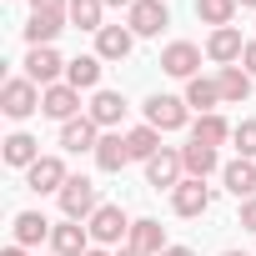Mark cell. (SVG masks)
<instances>
[{
  "mask_svg": "<svg viewBox=\"0 0 256 256\" xmlns=\"http://www.w3.org/2000/svg\"><path fill=\"white\" fill-rule=\"evenodd\" d=\"M0 110H6L10 120H26L40 110V86L30 76H10L6 86H0Z\"/></svg>",
  "mask_w": 256,
  "mask_h": 256,
  "instance_id": "obj_1",
  "label": "cell"
},
{
  "mask_svg": "<svg viewBox=\"0 0 256 256\" xmlns=\"http://www.w3.org/2000/svg\"><path fill=\"white\" fill-rule=\"evenodd\" d=\"M96 211H100L96 186H90L86 176H70V181H66V191H60V216H66V221H90Z\"/></svg>",
  "mask_w": 256,
  "mask_h": 256,
  "instance_id": "obj_2",
  "label": "cell"
},
{
  "mask_svg": "<svg viewBox=\"0 0 256 256\" xmlns=\"http://www.w3.org/2000/svg\"><path fill=\"white\" fill-rule=\"evenodd\" d=\"M186 181V161H181V151H156L151 161H146V186H156V191H176Z\"/></svg>",
  "mask_w": 256,
  "mask_h": 256,
  "instance_id": "obj_3",
  "label": "cell"
},
{
  "mask_svg": "<svg viewBox=\"0 0 256 256\" xmlns=\"http://www.w3.org/2000/svg\"><path fill=\"white\" fill-rule=\"evenodd\" d=\"M66 181H70V171H66V161H60V156H40V161L26 171V186H30L36 196H60V191H66Z\"/></svg>",
  "mask_w": 256,
  "mask_h": 256,
  "instance_id": "obj_4",
  "label": "cell"
},
{
  "mask_svg": "<svg viewBox=\"0 0 256 256\" xmlns=\"http://www.w3.org/2000/svg\"><path fill=\"white\" fill-rule=\"evenodd\" d=\"M66 66H70V60H60V50H56V46H36V50L26 56V76H30L40 90H46V86H60Z\"/></svg>",
  "mask_w": 256,
  "mask_h": 256,
  "instance_id": "obj_5",
  "label": "cell"
},
{
  "mask_svg": "<svg viewBox=\"0 0 256 256\" xmlns=\"http://www.w3.org/2000/svg\"><path fill=\"white\" fill-rule=\"evenodd\" d=\"M86 231H90V241H96V246H116L120 236H131V221H126V211H120V206H100V211L86 221Z\"/></svg>",
  "mask_w": 256,
  "mask_h": 256,
  "instance_id": "obj_6",
  "label": "cell"
},
{
  "mask_svg": "<svg viewBox=\"0 0 256 256\" xmlns=\"http://www.w3.org/2000/svg\"><path fill=\"white\" fill-rule=\"evenodd\" d=\"M126 26L136 36H161L171 26V10H166V0H136V6L126 10Z\"/></svg>",
  "mask_w": 256,
  "mask_h": 256,
  "instance_id": "obj_7",
  "label": "cell"
},
{
  "mask_svg": "<svg viewBox=\"0 0 256 256\" xmlns=\"http://www.w3.org/2000/svg\"><path fill=\"white\" fill-rule=\"evenodd\" d=\"M186 100L181 96H151L146 100V126H156V131H181L186 126Z\"/></svg>",
  "mask_w": 256,
  "mask_h": 256,
  "instance_id": "obj_8",
  "label": "cell"
},
{
  "mask_svg": "<svg viewBox=\"0 0 256 256\" xmlns=\"http://www.w3.org/2000/svg\"><path fill=\"white\" fill-rule=\"evenodd\" d=\"M196 66H201V50H196L191 40H171V46L161 50V70L176 76V80H196Z\"/></svg>",
  "mask_w": 256,
  "mask_h": 256,
  "instance_id": "obj_9",
  "label": "cell"
},
{
  "mask_svg": "<svg viewBox=\"0 0 256 256\" xmlns=\"http://www.w3.org/2000/svg\"><path fill=\"white\" fill-rule=\"evenodd\" d=\"M40 110L66 126V120H76V110H80V90L66 86V80H60V86H46V90H40Z\"/></svg>",
  "mask_w": 256,
  "mask_h": 256,
  "instance_id": "obj_10",
  "label": "cell"
},
{
  "mask_svg": "<svg viewBox=\"0 0 256 256\" xmlns=\"http://www.w3.org/2000/svg\"><path fill=\"white\" fill-rule=\"evenodd\" d=\"M171 206H176V216H206V211H211V186L196 181V176H186V181L171 191Z\"/></svg>",
  "mask_w": 256,
  "mask_h": 256,
  "instance_id": "obj_11",
  "label": "cell"
},
{
  "mask_svg": "<svg viewBox=\"0 0 256 256\" xmlns=\"http://www.w3.org/2000/svg\"><path fill=\"white\" fill-rule=\"evenodd\" d=\"M136 50V30L131 26H100L96 30V56L100 60H126Z\"/></svg>",
  "mask_w": 256,
  "mask_h": 256,
  "instance_id": "obj_12",
  "label": "cell"
},
{
  "mask_svg": "<svg viewBox=\"0 0 256 256\" xmlns=\"http://www.w3.org/2000/svg\"><path fill=\"white\" fill-rule=\"evenodd\" d=\"M50 251H56V256H86V251H90L86 221H60V226L50 231Z\"/></svg>",
  "mask_w": 256,
  "mask_h": 256,
  "instance_id": "obj_13",
  "label": "cell"
},
{
  "mask_svg": "<svg viewBox=\"0 0 256 256\" xmlns=\"http://www.w3.org/2000/svg\"><path fill=\"white\" fill-rule=\"evenodd\" d=\"M60 146H66V151H76V156H80V151H96V146H100V126H96L90 116L66 120V126H60Z\"/></svg>",
  "mask_w": 256,
  "mask_h": 256,
  "instance_id": "obj_14",
  "label": "cell"
},
{
  "mask_svg": "<svg viewBox=\"0 0 256 256\" xmlns=\"http://www.w3.org/2000/svg\"><path fill=\"white\" fill-rule=\"evenodd\" d=\"M126 246L131 251H141V256H161L166 251V226L161 221H131V236H126Z\"/></svg>",
  "mask_w": 256,
  "mask_h": 256,
  "instance_id": "obj_15",
  "label": "cell"
},
{
  "mask_svg": "<svg viewBox=\"0 0 256 256\" xmlns=\"http://www.w3.org/2000/svg\"><path fill=\"white\" fill-rule=\"evenodd\" d=\"M66 20H70L66 10H36V16L26 20V40H30V50H36V46H50V40L66 30Z\"/></svg>",
  "mask_w": 256,
  "mask_h": 256,
  "instance_id": "obj_16",
  "label": "cell"
},
{
  "mask_svg": "<svg viewBox=\"0 0 256 256\" xmlns=\"http://www.w3.org/2000/svg\"><path fill=\"white\" fill-rule=\"evenodd\" d=\"M241 50H246V40H241L236 26H221V30H211V40H206V56H211L216 66H236Z\"/></svg>",
  "mask_w": 256,
  "mask_h": 256,
  "instance_id": "obj_17",
  "label": "cell"
},
{
  "mask_svg": "<svg viewBox=\"0 0 256 256\" xmlns=\"http://www.w3.org/2000/svg\"><path fill=\"white\" fill-rule=\"evenodd\" d=\"M221 181H226V191H231L236 201H251V196H256V161L236 156L231 166H221Z\"/></svg>",
  "mask_w": 256,
  "mask_h": 256,
  "instance_id": "obj_18",
  "label": "cell"
},
{
  "mask_svg": "<svg viewBox=\"0 0 256 256\" xmlns=\"http://www.w3.org/2000/svg\"><path fill=\"white\" fill-rule=\"evenodd\" d=\"M100 131H116L120 126V116H126V100H120V90H96V100H90V110H86Z\"/></svg>",
  "mask_w": 256,
  "mask_h": 256,
  "instance_id": "obj_19",
  "label": "cell"
},
{
  "mask_svg": "<svg viewBox=\"0 0 256 256\" xmlns=\"http://www.w3.org/2000/svg\"><path fill=\"white\" fill-rule=\"evenodd\" d=\"M90 156H96V166H100V171H110V176H116L126 161H131V146H126V136H120V131H106V136H100V146H96Z\"/></svg>",
  "mask_w": 256,
  "mask_h": 256,
  "instance_id": "obj_20",
  "label": "cell"
},
{
  "mask_svg": "<svg viewBox=\"0 0 256 256\" xmlns=\"http://www.w3.org/2000/svg\"><path fill=\"white\" fill-rule=\"evenodd\" d=\"M36 161H40V141H36V136H26V131L6 136V166H16V171H30Z\"/></svg>",
  "mask_w": 256,
  "mask_h": 256,
  "instance_id": "obj_21",
  "label": "cell"
},
{
  "mask_svg": "<svg viewBox=\"0 0 256 256\" xmlns=\"http://www.w3.org/2000/svg\"><path fill=\"white\" fill-rule=\"evenodd\" d=\"M186 106H191V110H201V116H211V110L221 106V86H216L211 76H196V80H186Z\"/></svg>",
  "mask_w": 256,
  "mask_h": 256,
  "instance_id": "obj_22",
  "label": "cell"
},
{
  "mask_svg": "<svg viewBox=\"0 0 256 256\" xmlns=\"http://www.w3.org/2000/svg\"><path fill=\"white\" fill-rule=\"evenodd\" d=\"M66 86L96 90V86H100V56H76V60L66 66Z\"/></svg>",
  "mask_w": 256,
  "mask_h": 256,
  "instance_id": "obj_23",
  "label": "cell"
},
{
  "mask_svg": "<svg viewBox=\"0 0 256 256\" xmlns=\"http://www.w3.org/2000/svg\"><path fill=\"white\" fill-rule=\"evenodd\" d=\"M216 86H221V100H226V106H241V100L251 96V76H246L241 66H221Z\"/></svg>",
  "mask_w": 256,
  "mask_h": 256,
  "instance_id": "obj_24",
  "label": "cell"
},
{
  "mask_svg": "<svg viewBox=\"0 0 256 256\" xmlns=\"http://www.w3.org/2000/svg\"><path fill=\"white\" fill-rule=\"evenodd\" d=\"M181 161H186V176H196V181H206L221 161H216V146H201V141H191V146H181Z\"/></svg>",
  "mask_w": 256,
  "mask_h": 256,
  "instance_id": "obj_25",
  "label": "cell"
},
{
  "mask_svg": "<svg viewBox=\"0 0 256 256\" xmlns=\"http://www.w3.org/2000/svg\"><path fill=\"white\" fill-rule=\"evenodd\" d=\"M231 131L236 126H226V116H196V126H191V141H201V146H221V141H231Z\"/></svg>",
  "mask_w": 256,
  "mask_h": 256,
  "instance_id": "obj_26",
  "label": "cell"
},
{
  "mask_svg": "<svg viewBox=\"0 0 256 256\" xmlns=\"http://www.w3.org/2000/svg\"><path fill=\"white\" fill-rule=\"evenodd\" d=\"M50 231H56V226H50L40 211H20V216H16V246H36V241H46Z\"/></svg>",
  "mask_w": 256,
  "mask_h": 256,
  "instance_id": "obj_27",
  "label": "cell"
},
{
  "mask_svg": "<svg viewBox=\"0 0 256 256\" xmlns=\"http://www.w3.org/2000/svg\"><path fill=\"white\" fill-rule=\"evenodd\" d=\"M126 146H131V161H151L161 151V131L156 126H131V131H126Z\"/></svg>",
  "mask_w": 256,
  "mask_h": 256,
  "instance_id": "obj_28",
  "label": "cell"
},
{
  "mask_svg": "<svg viewBox=\"0 0 256 256\" xmlns=\"http://www.w3.org/2000/svg\"><path fill=\"white\" fill-rule=\"evenodd\" d=\"M100 10H106V0H70V26L76 30H100Z\"/></svg>",
  "mask_w": 256,
  "mask_h": 256,
  "instance_id": "obj_29",
  "label": "cell"
},
{
  "mask_svg": "<svg viewBox=\"0 0 256 256\" xmlns=\"http://www.w3.org/2000/svg\"><path fill=\"white\" fill-rule=\"evenodd\" d=\"M196 16H201L211 30H221V26H231V16H236V0H196Z\"/></svg>",
  "mask_w": 256,
  "mask_h": 256,
  "instance_id": "obj_30",
  "label": "cell"
},
{
  "mask_svg": "<svg viewBox=\"0 0 256 256\" xmlns=\"http://www.w3.org/2000/svg\"><path fill=\"white\" fill-rule=\"evenodd\" d=\"M231 141H236V151H241L246 161H256V120H241L236 131H231Z\"/></svg>",
  "mask_w": 256,
  "mask_h": 256,
  "instance_id": "obj_31",
  "label": "cell"
},
{
  "mask_svg": "<svg viewBox=\"0 0 256 256\" xmlns=\"http://www.w3.org/2000/svg\"><path fill=\"white\" fill-rule=\"evenodd\" d=\"M241 70L256 80V40H246V50H241Z\"/></svg>",
  "mask_w": 256,
  "mask_h": 256,
  "instance_id": "obj_32",
  "label": "cell"
},
{
  "mask_svg": "<svg viewBox=\"0 0 256 256\" xmlns=\"http://www.w3.org/2000/svg\"><path fill=\"white\" fill-rule=\"evenodd\" d=\"M241 226H246V231H256V196H251V201H241Z\"/></svg>",
  "mask_w": 256,
  "mask_h": 256,
  "instance_id": "obj_33",
  "label": "cell"
},
{
  "mask_svg": "<svg viewBox=\"0 0 256 256\" xmlns=\"http://www.w3.org/2000/svg\"><path fill=\"white\" fill-rule=\"evenodd\" d=\"M36 10H70V0H30Z\"/></svg>",
  "mask_w": 256,
  "mask_h": 256,
  "instance_id": "obj_34",
  "label": "cell"
},
{
  "mask_svg": "<svg viewBox=\"0 0 256 256\" xmlns=\"http://www.w3.org/2000/svg\"><path fill=\"white\" fill-rule=\"evenodd\" d=\"M161 256H196V251H191V246H166Z\"/></svg>",
  "mask_w": 256,
  "mask_h": 256,
  "instance_id": "obj_35",
  "label": "cell"
},
{
  "mask_svg": "<svg viewBox=\"0 0 256 256\" xmlns=\"http://www.w3.org/2000/svg\"><path fill=\"white\" fill-rule=\"evenodd\" d=\"M0 256H26V246H16V241H10V246H6V251H0Z\"/></svg>",
  "mask_w": 256,
  "mask_h": 256,
  "instance_id": "obj_36",
  "label": "cell"
},
{
  "mask_svg": "<svg viewBox=\"0 0 256 256\" xmlns=\"http://www.w3.org/2000/svg\"><path fill=\"white\" fill-rule=\"evenodd\" d=\"M106 6H116V10H131V6H136V0H106Z\"/></svg>",
  "mask_w": 256,
  "mask_h": 256,
  "instance_id": "obj_37",
  "label": "cell"
},
{
  "mask_svg": "<svg viewBox=\"0 0 256 256\" xmlns=\"http://www.w3.org/2000/svg\"><path fill=\"white\" fill-rule=\"evenodd\" d=\"M116 256H141V251H131V246H120V251H116Z\"/></svg>",
  "mask_w": 256,
  "mask_h": 256,
  "instance_id": "obj_38",
  "label": "cell"
},
{
  "mask_svg": "<svg viewBox=\"0 0 256 256\" xmlns=\"http://www.w3.org/2000/svg\"><path fill=\"white\" fill-rule=\"evenodd\" d=\"M86 256H106V251H100V246H90V251H86Z\"/></svg>",
  "mask_w": 256,
  "mask_h": 256,
  "instance_id": "obj_39",
  "label": "cell"
},
{
  "mask_svg": "<svg viewBox=\"0 0 256 256\" xmlns=\"http://www.w3.org/2000/svg\"><path fill=\"white\" fill-rule=\"evenodd\" d=\"M236 6H251V10H256V0H236Z\"/></svg>",
  "mask_w": 256,
  "mask_h": 256,
  "instance_id": "obj_40",
  "label": "cell"
},
{
  "mask_svg": "<svg viewBox=\"0 0 256 256\" xmlns=\"http://www.w3.org/2000/svg\"><path fill=\"white\" fill-rule=\"evenodd\" d=\"M221 256H246V251H221Z\"/></svg>",
  "mask_w": 256,
  "mask_h": 256,
  "instance_id": "obj_41",
  "label": "cell"
}]
</instances>
